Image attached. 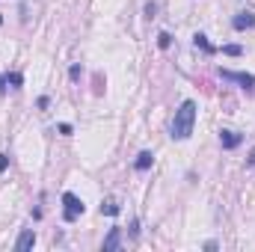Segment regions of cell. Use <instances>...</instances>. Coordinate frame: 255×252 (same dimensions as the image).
I'll list each match as a JSON object with an SVG mask.
<instances>
[{
	"mask_svg": "<svg viewBox=\"0 0 255 252\" xmlns=\"http://www.w3.org/2000/svg\"><path fill=\"white\" fill-rule=\"evenodd\" d=\"M193 125H196V104L184 101L175 110V119H172V139H190Z\"/></svg>",
	"mask_w": 255,
	"mask_h": 252,
	"instance_id": "1",
	"label": "cell"
},
{
	"mask_svg": "<svg viewBox=\"0 0 255 252\" xmlns=\"http://www.w3.org/2000/svg\"><path fill=\"white\" fill-rule=\"evenodd\" d=\"M220 77L223 80H232V83H241L247 92L255 89V74H247V71H232V68H220Z\"/></svg>",
	"mask_w": 255,
	"mask_h": 252,
	"instance_id": "2",
	"label": "cell"
},
{
	"mask_svg": "<svg viewBox=\"0 0 255 252\" xmlns=\"http://www.w3.org/2000/svg\"><path fill=\"white\" fill-rule=\"evenodd\" d=\"M63 205H65V211H63V217H65V223H74L83 211H86V205L74 196V193H65L63 196Z\"/></svg>",
	"mask_w": 255,
	"mask_h": 252,
	"instance_id": "3",
	"label": "cell"
},
{
	"mask_svg": "<svg viewBox=\"0 0 255 252\" xmlns=\"http://www.w3.org/2000/svg\"><path fill=\"white\" fill-rule=\"evenodd\" d=\"M33 244H36L33 229H24V232L18 235V241H15V250H18V252H27V250H33Z\"/></svg>",
	"mask_w": 255,
	"mask_h": 252,
	"instance_id": "4",
	"label": "cell"
},
{
	"mask_svg": "<svg viewBox=\"0 0 255 252\" xmlns=\"http://www.w3.org/2000/svg\"><path fill=\"white\" fill-rule=\"evenodd\" d=\"M220 142H223V148H238V145L244 142V136H241L238 130H223V133H220Z\"/></svg>",
	"mask_w": 255,
	"mask_h": 252,
	"instance_id": "5",
	"label": "cell"
},
{
	"mask_svg": "<svg viewBox=\"0 0 255 252\" xmlns=\"http://www.w3.org/2000/svg\"><path fill=\"white\" fill-rule=\"evenodd\" d=\"M119 241H122V229H110L107 238H104V252H116L119 250Z\"/></svg>",
	"mask_w": 255,
	"mask_h": 252,
	"instance_id": "6",
	"label": "cell"
},
{
	"mask_svg": "<svg viewBox=\"0 0 255 252\" xmlns=\"http://www.w3.org/2000/svg\"><path fill=\"white\" fill-rule=\"evenodd\" d=\"M232 27H235V30H250V27H255V15L253 12H241V15L232 21Z\"/></svg>",
	"mask_w": 255,
	"mask_h": 252,
	"instance_id": "7",
	"label": "cell"
},
{
	"mask_svg": "<svg viewBox=\"0 0 255 252\" xmlns=\"http://www.w3.org/2000/svg\"><path fill=\"white\" fill-rule=\"evenodd\" d=\"M151 163H154V154H151V151H139V154H136V163H133V166H136L139 172H145V169H148Z\"/></svg>",
	"mask_w": 255,
	"mask_h": 252,
	"instance_id": "8",
	"label": "cell"
},
{
	"mask_svg": "<svg viewBox=\"0 0 255 252\" xmlns=\"http://www.w3.org/2000/svg\"><path fill=\"white\" fill-rule=\"evenodd\" d=\"M193 45H196V48H202V51H208V54H214V51H217V48L208 42V36H202V33H196V36H193Z\"/></svg>",
	"mask_w": 255,
	"mask_h": 252,
	"instance_id": "9",
	"label": "cell"
},
{
	"mask_svg": "<svg viewBox=\"0 0 255 252\" xmlns=\"http://www.w3.org/2000/svg\"><path fill=\"white\" fill-rule=\"evenodd\" d=\"M223 54H229V57H241V54H244V48H241V45H226V48H223Z\"/></svg>",
	"mask_w": 255,
	"mask_h": 252,
	"instance_id": "10",
	"label": "cell"
},
{
	"mask_svg": "<svg viewBox=\"0 0 255 252\" xmlns=\"http://www.w3.org/2000/svg\"><path fill=\"white\" fill-rule=\"evenodd\" d=\"M101 214H110V217H116V214H119V205H116V202H107V205H101Z\"/></svg>",
	"mask_w": 255,
	"mask_h": 252,
	"instance_id": "11",
	"label": "cell"
},
{
	"mask_svg": "<svg viewBox=\"0 0 255 252\" xmlns=\"http://www.w3.org/2000/svg\"><path fill=\"white\" fill-rule=\"evenodd\" d=\"M157 45H160V48L166 51V48L172 45V36H169V33H160V36H157Z\"/></svg>",
	"mask_w": 255,
	"mask_h": 252,
	"instance_id": "12",
	"label": "cell"
},
{
	"mask_svg": "<svg viewBox=\"0 0 255 252\" xmlns=\"http://www.w3.org/2000/svg\"><path fill=\"white\" fill-rule=\"evenodd\" d=\"M6 166H9V157H6V154H0V172H6Z\"/></svg>",
	"mask_w": 255,
	"mask_h": 252,
	"instance_id": "13",
	"label": "cell"
},
{
	"mask_svg": "<svg viewBox=\"0 0 255 252\" xmlns=\"http://www.w3.org/2000/svg\"><path fill=\"white\" fill-rule=\"evenodd\" d=\"M6 83H9V74H0V92L6 89Z\"/></svg>",
	"mask_w": 255,
	"mask_h": 252,
	"instance_id": "14",
	"label": "cell"
},
{
	"mask_svg": "<svg viewBox=\"0 0 255 252\" xmlns=\"http://www.w3.org/2000/svg\"><path fill=\"white\" fill-rule=\"evenodd\" d=\"M250 166H255V148H253V154H250Z\"/></svg>",
	"mask_w": 255,
	"mask_h": 252,
	"instance_id": "15",
	"label": "cell"
}]
</instances>
